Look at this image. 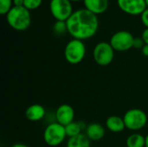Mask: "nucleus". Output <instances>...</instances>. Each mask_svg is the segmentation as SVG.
Listing matches in <instances>:
<instances>
[{"instance_id": "20e7f679", "label": "nucleus", "mask_w": 148, "mask_h": 147, "mask_svg": "<svg viewBox=\"0 0 148 147\" xmlns=\"http://www.w3.org/2000/svg\"><path fill=\"white\" fill-rule=\"evenodd\" d=\"M66 137L65 126L57 122L49 124L43 132V139L49 146H57L61 145Z\"/></svg>"}, {"instance_id": "9d476101", "label": "nucleus", "mask_w": 148, "mask_h": 147, "mask_svg": "<svg viewBox=\"0 0 148 147\" xmlns=\"http://www.w3.org/2000/svg\"><path fill=\"white\" fill-rule=\"evenodd\" d=\"M56 122L66 126L75 119V111L73 107L68 104H62L59 106L56 111Z\"/></svg>"}, {"instance_id": "bb28decb", "label": "nucleus", "mask_w": 148, "mask_h": 147, "mask_svg": "<svg viewBox=\"0 0 148 147\" xmlns=\"http://www.w3.org/2000/svg\"><path fill=\"white\" fill-rule=\"evenodd\" d=\"M146 147H148V134L146 136Z\"/></svg>"}, {"instance_id": "dca6fc26", "label": "nucleus", "mask_w": 148, "mask_h": 147, "mask_svg": "<svg viewBox=\"0 0 148 147\" xmlns=\"http://www.w3.org/2000/svg\"><path fill=\"white\" fill-rule=\"evenodd\" d=\"M127 147H146V137L135 133L128 136L126 141Z\"/></svg>"}, {"instance_id": "cd10ccee", "label": "nucleus", "mask_w": 148, "mask_h": 147, "mask_svg": "<svg viewBox=\"0 0 148 147\" xmlns=\"http://www.w3.org/2000/svg\"><path fill=\"white\" fill-rule=\"evenodd\" d=\"M71 2H79V1H82V0H69Z\"/></svg>"}, {"instance_id": "9b49d317", "label": "nucleus", "mask_w": 148, "mask_h": 147, "mask_svg": "<svg viewBox=\"0 0 148 147\" xmlns=\"http://www.w3.org/2000/svg\"><path fill=\"white\" fill-rule=\"evenodd\" d=\"M104 126L100 123H91L86 127V135L91 141H99L105 136Z\"/></svg>"}, {"instance_id": "393cba45", "label": "nucleus", "mask_w": 148, "mask_h": 147, "mask_svg": "<svg viewBox=\"0 0 148 147\" xmlns=\"http://www.w3.org/2000/svg\"><path fill=\"white\" fill-rule=\"evenodd\" d=\"M141 51H142V54H143L145 56L148 57V45L147 44H145V45H144V47L141 49Z\"/></svg>"}, {"instance_id": "a211bd4d", "label": "nucleus", "mask_w": 148, "mask_h": 147, "mask_svg": "<svg viewBox=\"0 0 148 147\" xmlns=\"http://www.w3.org/2000/svg\"><path fill=\"white\" fill-rule=\"evenodd\" d=\"M13 0H0V14L7 15L13 8Z\"/></svg>"}, {"instance_id": "c756f323", "label": "nucleus", "mask_w": 148, "mask_h": 147, "mask_svg": "<svg viewBox=\"0 0 148 147\" xmlns=\"http://www.w3.org/2000/svg\"><path fill=\"white\" fill-rule=\"evenodd\" d=\"M117 147H121V146H117Z\"/></svg>"}, {"instance_id": "c85d7f7f", "label": "nucleus", "mask_w": 148, "mask_h": 147, "mask_svg": "<svg viewBox=\"0 0 148 147\" xmlns=\"http://www.w3.org/2000/svg\"><path fill=\"white\" fill-rule=\"evenodd\" d=\"M145 2H146V4H147V6L148 7V0H145Z\"/></svg>"}, {"instance_id": "0eeeda50", "label": "nucleus", "mask_w": 148, "mask_h": 147, "mask_svg": "<svg viewBox=\"0 0 148 147\" xmlns=\"http://www.w3.org/2000/svg\"><path fill=\"white\" fill-rule=\"evenodd\" d=\"M49 10L56 21L66 22L73 14V7L69 0H51Z\"/></svg>"}, {"instance_id": "6e6552de", "label": "nucleus", "mask_w": 148, "mask_h": 147, "mask_svg": "<svg viewBox=\"0 0 148 147\" xmlns=\"http://www.w3.org/2000/svg\"><path fill=\"white\" fill-rule=\"evenodd\" d=\"M134 36L127 30H120L115 32L110 38V44L118 52H125L134 48Z\"/></svg>"}, {"instance_id": "5701e85b", "label": "nucleus", "mask_w": 148, "mask_h": 147, "mask_svg": "<svg viewBox=\"0 0 148 147\" xmlns=\"http://www.w3.org/2000/svg\"><path fill=\"white\" fill-rule=\"evenodd\" d=\"M145 44H147L148 45V29H145L143 33H142V36H141Z\"/></svg>"}, {"instance_id": "7ed1b4c3", "label": "nucleus", "mask_w": 148, "mask_h": 147, "mask_svg": "<svg viewBox=\"0 0 148 147\" xmlns=\"http://www.w3.org/2000/svg\"><path fill=\"white\" fill-rule=\"evenodd\" d=\"M86 46L82 40L72 39L69 41L64 49V56L66 61L72 64L76 65L80 63L85 57Z\"/></svg>"}, {"instance_id": "6ab92c4d", "label": "nucleus", "mask_w": 148, "mask_h": 147, "mask_svg": "<svg viewBox=\"0 0 148 147\" xmlns=\"http://www.w3.org/2000/svg\"><path fill=\"white\" fill-rule=\"evenodd\" d=\"M42 3V0H24L23 6L29 10H34L39 8Z\"/></svg>"}, {"instance_id": "423d86ee", "label": "nucleus", "mask_w": 148, "mask_h": 147, "mask_svg": "<svg viewBox=\"0 0 148 147\" xmlns=\"http://www.w3.org/2000/svg\"><path fill=\"white\" fill-rule=\"evenodd\" d=\"M93 58L98 65L102 67L108 66L114 58V49L110 42H101L94 48Z\"/></svg>"}, {"instance_id": "f8f14e48", "label": "nucleus", "mask_w": 148, "mask_h": 147, "mask_svg": "<svg viewBox=\"0 0 148 147\" xmlns=\"http://www.w3.org/2000/svg\"><path fill=\"white\" fill-rule=\"evenodd\" d=\"M45 108L40 104L30 105L25 111V117L28 120L36 122L42 120L45 116Z\"/></svg>"}, {"instance_id": "4468645a", "label": "nucleus", "mask_w": 148, "mask_h": 147, "mask_svg": "<svg viewBox=\"0 0 148 147\" xmlns=\"http://www.w3.org/2000/svg\"><path fill=\"white\" fill-rule=\"evenodd\" d=\"M106 126L110 132L115 133H121L126 128L123 118L117 115L109 116L106 120Z\"/></svg>"}, {"instance_id": "2eb2a0df", "label": "nucleus", "mask_w": 148, "mask_h": 147, "mask_svg": "<svg viewBox=\"0 0 148 147\" xmlns=\"http://www.w3.org/2000/svg\"><path fill=\"white\" fill-rule=\"evenodd\" d=\"M90 141L86 134L81 133L75 137L69 138L67 147H90Z\"/></svg>"}, {"instance_id": "f257e3e1", "label": "nucleus", "mask_w": 148, "mask_h": 147, "mask_svg": "<svg viewBox=\"0 0 148 147\" xmlns=\"http://www.w3.org/2000/svg\"><path fill=\"white\" fill-rule=\"evenodd\" d=\"M66 24L68 32L74 39L84 41L96 34L99 20L96 15L84 8L74 11Z\"/></svg>"}, {"instance_id": "f03ea898", "label": "nucleus", "mask_w": 148, "mask_h": 147, "mask_svg": "<svg viewBox=\"0 0 148 147\" xmlns=\"http://www.w3.org/2000/svg\"><path fill=\"white\" fill-rule=\"evenodd\" d=\"M6 21L13 29L23 31L29 29L31 24V15L24 6H13L6 15Z\"/></svg>"}, {"instance_id": "b1692460", "label": "nucleus", "mask_w": 148, "mask_h": 147, "mask_svg": "<svg viewBox=\"0 0 148 147\" xmlns=\"http://www.w3.org/2000/svg\"><path fill=\"white\" fill-rule=\"evenodd\" d=\"M13 4H14V6H16V7L23 6L24 0H13Z\"/></svg>"}, {"instance_id": "aec40b11", "label": "nucleus", "mask_w": 148, "mask_h": 147, "mask_svg": "<svg viewBox=\"0 0 148 147\" xmlns=\"http://www.w3.org/2000/svg\"><path fill=\"white\" fill-rule=\"evenodd\" d=\"M53 29H54V31L58 35L63 34L66 31H68L66 22H62V21H56L54 24Z\"/></svg>"}, {"instance_id": "4be33fe9", "label": "nucleus", "mask_w": 148, "mask_h": 147, "mask_svg": "<svg viewBox=\"0 0 148 147\" xmlns=\"http://www.w3.org/2000/svg\"><path fill=\"white\" fill-rule=\"evenodd\" d=\"M140 17H141V22H142L143 25L146 27V29H148V7L140 15Z\"/></svg>"}, {"instance_id": "a878e982", "label": "nucleus", "mask_w": 148, "mask_h": 147, "mask_svg": "<svg viewBox=\"0 0 148 147\" xmlns=\"http://www.w3.org/2000/svg\"><path fill=\"white\" fill-rule=\"evenodd\" d=\"M10 147H29V146H28L27 145H24V144H20V143H18V144H15V145L11 146Z\"/></svg>"}, {"instance_id": "1a4fd4ad", "label": "nucleus", "mask_w": 148, "mask_h": 147, "mask_svg": "<svg viewBox=\"0 0 148 147\" xmlns=\"http://www.w3.org/2000/svg\"><path fill=\"white\" fill-rule=\"evenodd\" d=\"M119 8L132 16L141 15L147 8L145 0H117Z\"/></svg>"}, {"instance_id": "39448f33", "label": "nucleus", "mask_w": 148, "mask_h": 147, "mask_svg": "<svg viewBox=\"0 0 148 147\" xmlns=\"http://www.w3.org/2000/svg\"><path fill=\"white\" fill-rule=\"evenodd\" d=\"M123 120L126 128L131 131H139L146 126L147 123V115L141 109L132 108L125 113Z\"/></svg>"}, {"instance_id": "f3484780", "label": "nucleus", "mask_w": 148, "mask_h": 147, "mask_svg": "<svg viewBox=\"0 0 148 147\" xmlns=\"http://www.w3.org/2000/svg\"><path fill=\"white\" fill-rule=\"evenodd\" d=\"M82 126L79 122H71L70 124H69L68 126H65V130H66V134L67 137L69 138H72V137H75L79 134L82 133Z\"/></svg>"}, {"instance_id": "ddd939ff", "label": "nucleus", "mask_w": 148, "mask_h": 147, "mask_svg": "<svg viewBox=\"0 0 148 147\" xmlns=\"http://www.w3.org/2000/svg\"><path fill=\"white\" fill-rule=\"evenodd\" d=\"M85 9L98 16L104 13L108 7V0H83Z\"/></svg>"}, {"instance_id": "412c9836", "label": "nucleus", "mask_w": 148, "mask_h": 147, "mask_svg": "<svg viewBox=\"0 0 148 147\" xmlns=\"http://www.w3.org/2000/svg\"><path fill=\"white\" fill-rule=\"evenodd\" d=\"M145 45V42L142 37H134V48L135 49H142Z\"/></svg>"}]
</instances>
